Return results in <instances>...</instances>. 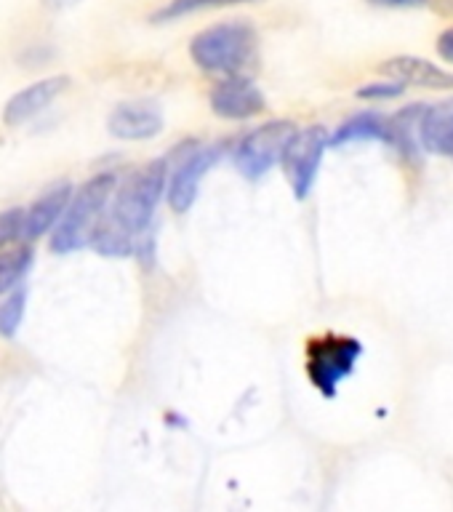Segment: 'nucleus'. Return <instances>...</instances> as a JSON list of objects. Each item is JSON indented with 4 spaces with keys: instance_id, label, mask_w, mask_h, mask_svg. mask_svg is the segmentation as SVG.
I'll return each mask as SVG.
<instances>
[{
    "instance_id": "1",
    "label": "nucleus",
    "mask_w": 453,
    "mask_h": 512,
    "mask_svg": "<svg viewBox=\"0 0 453 512\" xmlns=\"http://www.w3.org/2000/svg\"><path fill=\"white\" fill-rule=\"evenodd\" d=\"M168 160L158 158L147 166L136 168L126 182L112 192L110 214L96 224L88 246L102 256L136 254L139 238L147 235L163 192H166Z\"/></svg>"
},
{
    "instance_id": "2",
    "label": "nucleus",
    "mask_w": 453,
    "mask_h": 512,
    "mask_svg": "<svg viewBox=\"0 0 453 512\" xmlns=\"http://www.w3.org/2000/svg\"><path fill=\"white\" fill-rule=\"evenodd\" d=\"M190 56L200 70L219 78L248 75L259 62V32L246 19L211 24L190 40Z\"/></svg>"
},
{
    "instance_id": "3",
    "label": "nucleus",
    "mask_w": 453,
    "mask_h": 512,
    "mask_svg": "<svg viewBox=\"0 0 453 512\" xmlns=\"http://www.w3.org/2000/svg\"><path fill=\"white\" fill-rule=\"evenodd\" d=\"M115 187H118V174L115 171H99L78 192H72L70 206L64 208L62 219L56 222V230L51 235V251L54 254H72V251H80V248L88 246V240H91L96 224L104 216V208L110 203Z\"/></svg>"
},
{
    "instance_id": "4",
    "label": "nucleus",
    "mask_w": 453,
    "mask_h": 512,
    "mask_svg": "<svg viewBox=\"0 0 453 512\" xmlns=\"http://www.w3.org/2000/svg\"><path fill=\"white\" fill-rule=\"evenodd\" d=\"M363 355V344L355 336L347 334H323L307 342V355H304V368L312 387L326 395L336 398L339 384L350 379L355 366Z\"/></svg>"
},
{
    "instance_id": "5",
    "label": "nucleus",
    "mask_w": 453,
    "mask_h": 512,
    "mask_svg": "<svg viewBox=\"0 0 453 512\" xmlns=\"http://www.w3.org/2000/svg\"><path fill=\"white\" fill-rule=\"evenodd\" d=\"M326 147L328 131L323 126L302 128V131H294V136L288 139L283 158H280V166H283V174H286L296 200L307 198L312 187H315Z\"/></svg>"
},
{
    "instance_id": "6",
    "label": "nucleus",
    "mask_w": 453,
    "mask_h": 512,
    "mask_svg": "<svg viewBox=\"0 0 453 512\" xmlns=\"http://www.w3.org/2000/svg\"><path fill=\"white\" fill-rule=\"evenodd\" d=\"M296 126L288 120H272L254 128L235 147V166L246 179H262L275 163H280L288 139L294 136Z\"/></svg>"
},
{
    "instance_id": "7",
    "label": "nucleus",
    "mask_w": 453,
    "mask_h": 512,
    "mask_svg": "<svg viewBox=\"0 0 453 512\" xmlns=\"http://www.w3.org/2000/svg\"><path fill=\"white\" fill-rule=\"evenodd\" d=\"M219 158H222L219 147H200V144H192L190 150L179 152L171 179H166V198L168 206L174 208V214H187L195 206L200 182Z\"/></svg>"
},
{
    "instance_id": "8",
    "label": "nucleus",
    "mask_w": 453,
    "mask_h": 512,
    "mask_svg": "<svg viewBox=\"0 0 453 512\" xmlns=\"http://www.w3.org/2000/svg\"><path fill=\"white\" fill-rule=\"evenodd\" d=\"M211 110L224 120H248L267 110V99L248 75H230L211 91Z\"/></svg>"
},
{
    "instance_id": "9",
    "label": "nucleus",
    "mask_w": 453,
    "mask_h": 512,
    "mask_svg": "<svg viewBox=\"0 0 453 512\" xmlns=\"http://www.w3.org/2000/svg\"><path fill=\"white\" fill-rule=\"evenodd\" d=\"M166 126L163 110L155 102L147 99H136V102H123L112 110L107 128L112 136L126 139V142H144L158 136Z\"/></svg>"
},
{
    "instance_id": "10",
    "label": "nucleus",
    "mask_w": 453,
    "mask_h": 512,
    "mask_svg": "<svg viewBox=\"0 0 453 512\" xmlns=\"http://www.w3.org/2000/svg\"><path fill=\"white\" fill-rule=\"evenodd\" d=\"M67 86H70L67 75H54V78H43L38 83H32V86L22 88L19 94L8 99L6 110H3V123L8 128L30 123L32 118H38L40 112L48 110L67 91Z\"/></svg>"
},
{
    "instance_id": "11",
    "label": "nucleus",
    "mask_w": 453,
    "mask_h": 512,
    "mask_svg": "<svg viewBox=\"0 0 453 512\" xmlns=\"http://www.w3.org/2000/svg\"><path fill=\"white\" fill-rule=\"evenodd\" d=\"M72 184L70 182H56L51 184L27 211H24L22 222V238L38 240L43 235L54 230L56 222L62 219L64 208L70 206L72 198Z\"/></svg>"
},
{
    "instance_id": "12",
    "label": "nucleus",
    "mask_w": 453,
    "mask_h": 512,
    "mask_svg": "<svg viewBox=\"0 0 453 512\" xmlns=\"http://www.w3.org/2000/svg\"><path fill=\"white\" fill-rule=\"evenodd\" d=\"M382 72L392 75L400 83L430 88V91H448L453 88V72L443 70L438 64L419 59V56H395L382 64Z\"/></svg>"
},
{
    "instance_id": "13",
    "label": "nucleus",
    "mask_w": 453,
    "mask_h": 512,
    "mask_svg": "<svg viewBox=\"0 0 453 512\" xmlns=\"http://www.w3.org/2000/svg\"><path fill=\"white\" fill-rule=\"evenodd\" d=\"M419 139H422L424 150L432 155L453 158V99L424 107Z\"/></svg>"
},
{
    "instance_id": "14",
    "label": "nucleus",
    "mask_w": 453,
    "mask_h": 512,
    "mask_svg": "<svg viewBox=\"0 0 453 512\" xmlns=\"http://www.w3.org/2000/svg\"><path fill=\"white\" fill-rule=\"evenodd\" d=\"M424 104H408L398 115L387 118V144H392L403 158L419 160V123Z\"/></svg>"
},
{
    "instance_id": "15",
    "label": "nucleus",
    "mask_w": 453,
    "mask_h": 512,
    "mask_svg": "<svg viewBox=\"0 0 453 512\" xmlns=\"http://www.w3.org/2000/svg\"><path fill=\"white\" fill-rule=\"evenodd\" d=\"M352 142H384L387 144V118L382 112L366 110L344 120L334 136H328V147H344Z\"/></svg>"
},
{
    "instance_id": "16",
    "label": "nucleus",
    "mask_w": 453,
    "mask_h": 512,
    "mask_svg": "<svg viewBox=\"0 0 453 512\" xmlns=\"http://www.w3.org/2000/svg\"><path fill=\"white\" fill-rule=\"evenodd\" d=\"M32 254L30 246H14V248H0V296L14 291L19 283L24 280V275L30 272L32 267Z\"/></svg>"
},
{
    "instance_id": "17",
    "label": "nucleus",
    "mask_w": 453,
    "mask_h": 512,
    "mask_svg": "<svg viewBox=\"0 0 453 512\" xmlns=\"http://www.w3.org/2000/svg\"><path fill=\"white\" fill-rule=\"evenodd\" d=\"M24 312H27V288H14L0 304V336L3 339H14L24 323Z\"/></svg>"
},
{
    "instance_id": "18",
    "label": "nucleus",
    "mask_w": 453,
    "mask_h": 512,
    "mask_svg": "<svg viewBox=\"0 0 453 512\" xmlns=\"http://www.w3.org/2000/svg\"><path fill=\"white\" fill-rule=\"evenodd\" d=\"M238 3H248V0H168L166 6L155 11V22H174L182 16L198 14V11H208V8H224V6H238Z\"/></svg>"
},
{
    "instance_id": "19",
    "label": "nucleus",
    "mask_w": 453,
    "mask_h": 512,
    "mask_svg": "<svg viewBox=\"0 0 453 512\" xmlns=\"http://www.w3.org/2000/svg\"><path fill=\"white\" fill-rule=\"evenodd\" d=\"M406 91V86L400 80H392V83H371V86L358 88L360 99H371V102H379V99H395Z\"/></svg>"
},
{
    "instance_id": "20",
    "label": "nucleus",
    "mask_w": 453,
    "mask_h": 512,
    "mask_svg": "<svg viewBox=\"0 0 453 512\" xmlns=\"http://www.w3.org/2000/svg\"><path fill=\"white\" fill-rule=\"evenodd\" d=\"M438 54L440 59H446L448 64H453V27H448L446 32H440Z\"/></svg>"
},
{
    "instance_id": "21",
    "label": "nucleus",
    "mask_w": 453,
    "mask_h": 512,
    "mask_svg": "<svg viewBox=\"0 0 453 512\" xmlns=\"http://www.w3.org/2000/svg\"><path fill=\"white\" fill-rule=\"evenodd\" d=\"M368 3L384 6V8H416V6H427L430 0H368Z\"/></svg>"
},
{
    "instance_id": "22",
    "label": "nucleus",
    "mask_w": 453,
    "mask_h": 512,
    "mask_svg": "<svg viewBox=\"0 0 453 512\" xmlns=\"http://www.w3.org/2000/svg\"><path fill=\"white\" fill-rule=\"evenodd\" d=\"M80 0H43V6L51 8V11H67V8L78 6Z\"/></svg>"
},
{
    "instance_id": "23",
    "label": "nucleus",
    "mask_w": 453,
    "mask_h": 512,
    "mask_svg": "<svg viewBox=\"0 0 453 512\" xmlns=\"http://www.w3.org/2000/svg\"><path fill=\"white\" fill-rule=\"evenodd\" d=\"M440 8H443L446 14H453V0H440Z\"/></svg>"
}]
</instances>
